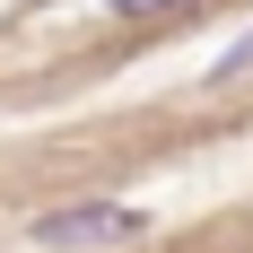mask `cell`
I'll use <instances>...</instances> for the list:
<instances>
[{"mask_svg": "<svg viewBox=\"0 0 253 253\" xmlns=\"http://www.w3.org/2000/svg\"><path fill=\"white\" fill-rule=\"evenodd\" d=\"M114 9H149V0H114Z\"/></svg>", "mask_w": 253, "mask_h": 253, "instance_id": "cell-3", "label": "cell"}, {"mask_svg": "<svg viewBox=\"0 0 253 253\" xmlns=\"http://www.w3.org/2000/svg\"><path fill=\"white\" fill-rule=\"evenodd\" d=\"M26 236L44 253H114V245H140V236H149V210L140 201H61Z\"/></svg>", "mask_w": 253, "mask_h": 253, "instance_id": "cell-1", "label": "cell"}, {"mask_svg": "<svg viewBox=\"0 0 253 253\" xmlns=\"http://www.w3.org/2000/svg\"><path fill=\"white\" fill-rule=\"evenodd\" d=\"M236 70H253V26H245V35H236L227 52H218V70H210V79H236Z\"/></svg>", "mask_w": 253, "mask_h": 253, "instance_id": "cell-2", "label": "cell"}]
</instances>
